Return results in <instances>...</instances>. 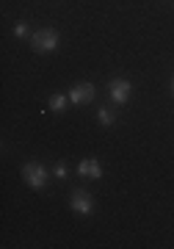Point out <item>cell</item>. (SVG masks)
Listing matches in <instances>:
<instances>
[{"label": "cell", "mask_w": 174, "mask_h": 249, "mask_svg": "<svg viewBox=\"0 0 174 249\" xmlns=\"http://www.w3.org/2000/svg\"><path fill=\"white\" fill-rule=\"evenodd\" d=\"M31 45H34L36 53H52V50L58 47V31H52V28L36 31V34L31 36Z\"/></svg>", "instance_id": "6da1fadb"}, {"label": "cell", "mask_w": 174, "mask_h": 249, "mask_svg": "<svg viewBox=\"0 0 174 249\" xmlns=\"http://www.w3.org/2000/svg\"><path fill=\"white\" fill-rule=\"evenodd\" d=\"M22 178H25V183L31 188H36V191H42V188L47 186V169H44L42 163H28L25 169H22Z\"/></svg>", "instance_id": "7a4b0ae2"}, {"label": "cell", "mask_w": 174, "mask_h": 249, "mask_svg": "<svg viewBox=\"0 0 174 249\" xmlns=\"http://www.w3.org/2000/svg\"><path fill=\"white\" fill-rule=\"evenodd\" d=\"M108 91H111V100L116 103V106H127V100H130V80H124V78H116L111 80V86H108Z\"/></svg>", "instance_id": "3957f363"}, {"label": "cell", "mask_w": 174, "mask_h": 249, "mask_svg": "<svg viewBox=\"0 0 174 249\" xmlns=\"http://www.w3.org/2000/svg\"><path fill=\"white\" fill-rule=\"evenodd\" d=\"M72 211H75V213H83V216H88L91 213V211H94V202H91V194H88V191H72Z\"/></svg>", "instance_id": "277c9868"}, {"label": "cell", "mask_w": 174, "mask_h": 249, "mask_svg": "<svg viewBox=\"0 0 174 249\" xmlns=\"http://www.w3.org/2000/svg\"><path fill=\"white\" fill-rule=\"evenodd\" d=\"M94 100V86L91 83H78L70 89V103L72 106H83V103H91Z\"/></svg>", "instance_id": "5b68a950"}, {"label": "cell", "mask_w": 174, "mask_h": 249, "mask_svg": "<svg viewBox=\"0 0 174 249\" xmlns=\"http://www.w3.org/2000/svg\"><path fill=\"white\" fill-rule=\"evenodd\" d=\"M78 175H80V178L100 180V178H103V166H100V163H97L94 158H88V160H80V163H78Z\"/></svg>", "instance_id": "8992f818"}, {"label": "cell", "mask_w": 174, "mask_h": 249, "mask_svg": "<svg viewBox=\"0 0 174 249\" xmlns=\"http://www.w3.org/2000/svg\"><path fill=\"white\" fill-rule=\"evenodd\" d=\"M70 103V94H52L50 97V111H64Z\"/></svg>", "instance_id": "52a82bcc"}, {"label": "cell", "mask_w": 174, "mask_h": 249, "mask_svg": "<svg viewBox=\"0 0 174 249\" xmlns=\"http://www.w3.org/2000/svg\"><path fill=\"white\" fill-rule=\"evenodd\" d=\"M97 119H100L105 127H111V124H113V111H111V108H100V111H97Z\"/></svg>", "instance_id": "ba28073f"}, {"label": "cell", "mask_w": 174, "mask_h": 249, "mask_svg": "<svg viewBox=\"0 0 174 249\" xmlns=\"http://www.w3.org/2000/svg\"><path fill=\"white\" fill-rule=\"evenodd\" d=\"M14 36H17V39L28 36V25H25V22H17V25H14Z\"/></svg>", "instance_id": "9c48e42d"}, {"label": "cell", "mask_w": 174, "mask_h": 249, "mask_svg": "<svg viewBox=\"0 0 174 249\" xmlns=\"http://www.w3.org/2000/svg\"><path fill=\"white\" fill-rule=\"evenodd\" d=\"M52 175H55V178H58V180H64V178H67V166H64V163H58V166H55V172H52Z\"/></svg>", "instance_id": "30bf717a"}, {"label": "cell", "mask_w": 174, "mask_h": 249, "mask_svg": "<svg viewBox=\"0 0 174 249\" xmlns=\"http://www.w3.org/2000/svg\"><path fill=\"white\" fill-rule=\"evenodd\" d=\"M172 89H174V78H172Z\"/></svg>", "instance_id": "8fae6325"}, {"label": "cell", "mask_w": 174, "mask_h": 249, "mask_svg": "<svg viewBox=\"0 0 174 249\" xmlns=\"http://www.w3.org/2000/svg\"><path fill=\"white\" fill-rule=\"evenodd\" d=\"M172 94H174V89H172Z\"/></svg>", "instance_id": "7c38bea8"}]
</instances>
